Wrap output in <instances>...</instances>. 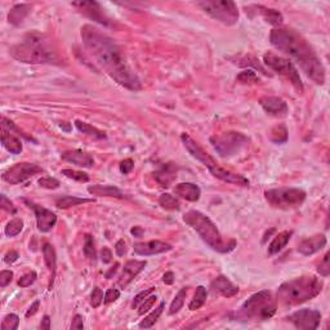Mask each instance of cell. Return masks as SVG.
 Masks as SVG:
<instances>
[{"mask_svg":"<svg viewBox=\"0 0 330 330\" xmlns=\"http://www.w3.org/2000/svg\"><path fill=\"white\" fill-rule=\"evenodd\" d=\"M253 7L262 14V16H263V18L266 19L267 22L270 23V25L276 26V28L283 25L284 17L279 11H276V9L266 8V7L263 6H253Z\"/></svg>","mask_w":330,"mask_h":330,"instance_id":"f1b7e54d","label":"cell"},{"mask_svg":"<svg viewBox=\"0 0 330 330\" xmlns=\"http://www.w3.org/2000/svg\"><path fill=\"white\" fill-rule=\"evenodd\" d=\"M263 64L266 65L268 69L272 70V71L278 72L279 75H281V76L290 80V82H292L293 86H294L295 88L302 93L303 92L302 79H300L298 70L295 69V66L290 62V61L286 60V58L284 57H280V56L275 54V53L267 52L264 53L263 56Z\"/></svg>","mask_w":330,"mask_h":330,"instance_id":"8fae6325","label":"cell"},{"mask_svg":"<svg viewBox=\"0 0 330 330\" xmlns=\"http://www.w3.org/2000/svg\"><path fill=\"white\" fill-rule=\"evenodd\" d=\"M35 280H36V272L35 271H31V272L25 273L22 278L19 279L18 286H21V288H28V286H30L31 284L35 283Z\"/></svg>","mask_w":330,"mask_h":330,"instance_id":"c3c4849f","label":"cell"},{"mask_svg":"<svg viewBox=\"0 0 330 330\" xmlns=\"http://www.w3.org/2000/svg\"><path fill=\"white\" fill-rule=\"evenodd\" d=\"M82 44L97 64L115 80L119 86L129 91H141L142 84L128 65L124 53L111 36L93 25H84L80 30Z\"/></svg>","mask_w":330,"mask_h":330,"instance_id":"6da1fadb","label":"cell"},{"mask_svg":"<svg viewBox=\"0 0 330 330\" xmlns=\"http://www.w3.org/2000/svg\"><path fill=\"white\" fill-rule=\"evenodd\" d=\"M119 297H120V292H119L118 289L111 288L106 292L105 298H103V302H105L106 305H108V303H113L115 302L116 299H119Z\"/></svg>","mask_w":330,"mask_h":330,"instance_id":"816d5d0a","label":"cell"},{"mask_svg":"<svg viewBox=\"0 0 330 330\" xmlns=\"http://www.w3.org/2000/svg\"><path fill=\"white\" fill-rule=\"evenodd\" d=\"M38 184L43 188H48V190H56L60 187V181L52 177H41L38 181Z\"/></svg>","mask_w":330,"mask_h":330,"instance_id":"ee69618b","label":"cell"},{"mask_svg":"<svg viewBox=\"0 0 330 330\" xmlns=\"http://www.w3.org/2000/svg\"><path fill=\"white\" fill-rule=\"evenodd\" d=\"M181 140L182 143H183L184 149L190 152L191 156L198 160V161H200L205 168H208V171H209L210 173H212V176H214L215 178L221 179V181L226 182V183L236 184V186H240V187H248V186H249V179L245 178L244 176H240V174L234 173V172L231 171H227L226 168L221 167V165L218 164L195 140H193L190 135L183 133V134L181 135Z\"/></svg>","mask_w":330,"mask_h":330,"instance_id":"8992f818","label":"cell"},{"mask_svg":"<svg viewBox=\"0 0 330 330\" xmlns=\"http://www.w3.org/2000/svg\"><path fill=\"white\" fill-rule=\"evenodd\" d=\"M22 230H23L22 219H19V218H14V219H12L11 222H8L6 230H4V232H6V235L8 237H14V236H17L19 232L22 231Z\"/></svg>","mask_w":330,"mask_h":330,"instance_id":"74e56055","label":"cell"},{"mask_svg":"<svg viewBox=\"0 0 330 330\" xmlns=\"http://www.w3.org/2000/svg\"><path fill=\"white\" fill-rule=\"evenodd\" d=\"M103 302V292L99 288H94L91 294V306L93 308H98Z\"/></svg>","mask_w":330,"mask_h":330,"instance_id":"7dc6e473","label":"cell"},{"mask_svg":"<svg viewBox=\"0 0 330 330\" xmlns=\"http://www.w3.org/2000/svg\"><path fill=\"white\" fill-rule=\"evenodd\" d=\"M115 252L119 257H123L124 254L127 253V245H125V241L123 239H120L115 244Z\"/></svg>","mask_w":330,"mask_h":330,"instance_id":"9f6ffc18","label":"cell"},{"mask_svg":"<svg viewBox=\"0 0 330 330\" xmlns=\"http://www.w3.org/2000/svg\"><path fill=\"white\" fill-rule=\"evenodd\" d=\"M75 127H76V129L79 130L80 133L88 135V137L94 138V140H105V138L107 137L105 132L97 129V128L92 127L91 124L84 123V121L81 120H75Z\"/></svg>","mask_w":330,"mask_h":330,"instance_id":"4dcf8cb0","label":"cell"},{"mask_svg":"<svg viewBox=\"0 0 330 330\" xmlns=\"http://www.w3.org/2000/svg\"><path fill=\"white\" fill-rule=\"evenodd\" d=\"M25 203L30 206L31 209L34 210L36 217V225H38L39 231L41 232H49L52 231V229L57 223V215L52 212V210L47 209L44 206L38 205L35 203L25 200Z\"/></svg>","mask_w":330,"mask_h":330,"instance_id":"9a60e30c","label":"cell"},{"mask_svg":"<svg viewBox=\"0 0 330 330\" xmlns=\"http://www.w3.org/2000/svg\"><path fill=\"white\" fill-rule=\"evenodd\" d=\"M19 317L16 314H9L2 321V330H16L18 329Z\"/></svg>","mask_w":330,"mask_h":330,"instance_id":"b9f144b4","label":"cell"},{"mask_svg":"<svg viewBox=\"0 0 330 330\" xmlns=\"http://www.w3.org/2000/svg\"><path fill=\"white\" fill-rule=\"evenodd\" d=\"M278 302L273 299L270 290H261L248 298L239 311L236 320L239 321H264L276 314Z\"/></svg>","mask_w":330,"mask_h":330,"instance_id":"52a82bcc","label":"cell"},{"mask_svg":"<svg viewBox=\"0 0 330 330\" xmlns=\"http://www.w3.org/2000/svg\"><path fill=\"white\" fill-rule=\"evenodd\" d=\"M119 267H120V264H119V263H115V264H114V266H113V267H111L110 270H108V271H107V272H106V273H105L106 279H113V276H114V275H115V273H116V271H118V268H119Z\"/></svg>","mask_w":330,"mask_h":330,"instance_id":"be15d7a7","label":"cell"},{"mask_svg":"<svg viewBox=\"0 0 330 330\" xmlns=\"http://www.w3.org/2000/svg\"><path fill=\"white\" fill-rule=\"evenodd\" d=\"M259 105L262 106L264 111L268 115L275 116V118H284L288 114V105L284 99L280 97L266 96L259 99Z\"/></svg>","mask_w":330,"mask_h":330,"instance_id":"e0dca14e","label":"cell"},{"mask_svg":"<svg viewBox=\"0 0 330 330\" xmlns=\"http://www.w3.org/2000/svg\"><path fill=\"white\" fill-rule=\"evenodd\" d=\"M302 71L307 75L311 80H314L319 86H324L325 84V69L322 66L321 61L319 57L314 58V60L305 62V64L299 65Z\"/></svg>","mask_w":330,"mask_h":330,"instance_id":"d6986e66","label":"cell"},{"mask_svg":"<svg viewBox=\"0 0 330 330\" xmlns=\"http://www.w3.org/2000/svg\"><path fill=\"white\" fill-rule=\"evenodd\" d=\"M288 320L294 325L297 329L300 330H315L320 326L321 322V314L317 310L311 308H303L299 311H295L288 317Z\"/></svg>","mask_w":330,"mask_h":330,"instance_id":"4fadbf2b","label":"cell"},{"mask_svg":"<svg viewBox=\"0 0 330 330\" xmlns=\"http://www.w3.org/2000/svg\"><path fill=\"white\" fill-rule=\"evenodd\" d=\"M11 56L14 60L30 65L57 64V52L48 44L47 36L40 33H29L21 44L11 48Z\"/></svg>","mask_w":330,"mask_h":330,"instance_id":"7a4b0ae2","label":"cell"},{"mask_svg":"<svg viewBox=\"0 0 330 330\" xmlns=\"http://www.w3.org/2000/svg\"><path fill=\"white\" fill-rule=\"evenodd\" d=\"M186 295H187V289L182 288L177 295L174 297L173 302H172L171 307H169V315H174L183 307L184 305V299H186Z\"/></svg>","mask_w":330,"mask_h":330,"instance_id":"d590c367","label":"cell"},{"mask_svg":"<svg viewBox=\"0 0 330 330\" xmlns=\"http://www.w3.org/2000/svg\"><path fill=\"white\" fill-rule=\"evenodd\" d=\"M270 138L272 142L278 143V145L285 143L288 141V130L284 125H278V127L272 128L270 133Z\"/></svg>","mask_w":330,"mask_h":330,"instance_id":"8d00e7d4","label":"cell"},{"mask_svg":"<svg viewBox=\"0 0 330 330\" xmlns=\"http://www.w3.org/2000/svg\"><path fill=\"white\" fill-rule=\"evenodd\" d=\"M18 258H19V256L16 251H9L8 253L4 256V262H6L7 264H12V263H14V262H16Z\"/></svg>","mask_w":330,"mask_h":330,"instance_id":"6f0895ef","label":"cell"},{"mask_svg":"<svg viewBox=\"0 0 330 330\" xmlns=\"http://www.w3.org/2000/svg\"><path fill=\"white\" fill-rule=\"evenodd\" d=\"M12 279H13V272L9 270H4L0 272V286L2 288H6L7 285L12 283Z\"/></svg>","mask_w":330,"mask_h":330,"instance_id":"f5cc1de1","label":"cell"},{"mask_svg":"<svg viewBox=\"0 0 330 330\" xmlns=\"http://www.w3.org/2000/svg\"><path fill=\"white\" fill-rule=\"evenodd\" d=\"M82 316L81 315H75V317L72 319V322H71V326H70V329H75V330H80L84 327V321H82Z\"/></svg>","mask_w":330,"mask_h":330,"instance_id":"11a10c76","label":"cell"},{"mask_svg":"<svg viewBox=\"0 0 330 330\" xmlns=\"http://www.w3.org/2000/svg\"><path fill=\"white\" fill-rule=\"evenodd\" d=\"M206 298H208V292L204 286H198L196 288L195 295H194L193 300L188 305V308L191 311H195V310H199V308L203 307L206 302Z\"/></svg>","mask_w":330,"mask_h":330,"instance_id":"d6a6232c","label":"cell"},{"mask_svg":"<svg viewBox=\"0 0 330 330\" xmlns=\"http://www.w3.org/2000/svg\"><path fill=\"white\" fill-rule=\"evenodd\" d=\"M84 254L91 262H96L97 252L94 246V239L92 235H86V241H84Z\"/></svg>","mask_w":330,"mask_h":330,"instance_id":"f35d334b","label":"cell"},{"mask_svg":"<svg viewBox=\"0 0 330 330\" xmlns=\"http://www.w3.org/2000/svg\"><path fill=\"white\" fill-rule=\"evenodd\" d=\"M0 206H2V209H4L8 213H12V214H14L17 212L16 206L13 205V203L11 200H8V198L6 195H0Z\"/></svg>","mask_w":330,"mask_h":330,"instance_id":"f907efd6","label":"cell"},{"mask_svg":"<svg viewBox=\"0 0 330 330\" xmlns=\"http://www.w3.org/2000/svg\"><path fill=\"white\" fill-rule=\"evenodd\" d=\"M157 297L156 295H151V297H147L146 299L143 300L142 303H141L140 306H138V315H145L146 312H149L150 310L152 308V306H154V303L156 302Z\"/></svg>","mask_w":330,"mask_h":330,"instance_id":"f6af8a7d","label":"cell"},{"mask_svg":"<svg viewBox=\"0 0 330 330\" xmlns=\"http://www.w3.org/2000/svg\"><path fill=\"white\" fill-rule=\"evenodd\" d=\"M119 168H120V172L123 174H129L133 171V168H134V161L132 159L123 160L120 162V165H119Z\"/></svg>","mask_w":330,"mask_h":330,"instance_id":"db71d44e","label":"cell"},{"mask_svg":"<svg viewBox=\"0 0 330 330\" xmlns=\"http://www.w3.org/2000/svg\"><path fill=\"white\" fill-rule=\"evenodd\" d=\"M196 6L226 26H232L239 21V9L231 0H204Z\"/></svg>","mask_w":330,"mask_h":330,"instance_id":"ba28073f","label":"cell"},{"mask_svg":"<svg viewBox=\"0 0 330 330\" xmlns=\"http://www.w3.org/2000/svg\"><path fill=\"white\" fill-rule=\"evenodd\" d=\"M61 159L64 161L77 165L80 168H92L94 165V159L92 157V155L82 151V150H67V151L62 152Z\"/></svg>","mask_w":330,"mask_h":330,"instance_id":"ac0fdd59","label":"cell"},{"mask_svg":"<svg viewBox=\"0 0 330 330\" xmlns=\"http://www.w3.org/2000/svg\"><path fill=\"white\" fill-rule=\"evenodd\" d=\"M236 80L239 82H241V84H257V82H259L258 75H257L253 70L249 69L240 72V74L237 75Z\"/></svg>","mask_w":330,"mask_h":330,"instance_id":"ab89813d","label":"cell"},{"mask_svg":"<svg viewBox=\"0 0 330 330\" xmlns=\"http://www.w3.org/2000/svg\"><path fill=\"white\" fill-rule=\"evenodd\" d=\"M39 306H40V300H35V302H34L33 305L30 306V308H29V311L26 312V317L34 316V315H35L36 312H38Z\"/></svg>","mask_w":330,"mask_h":330,"instance_id":"91938a15","label":"cell"},{"mask_svg":"<svg viewBox=\"0 0 330 330\" xmlns=\"http://www.w3.org/2000/svg\"><path fill=\"white\" fill-rule=\"evenodd\" d=\"M88 193L92 194L93 196H99V198H116V199H124L125 195L119 190L116 186H102V184H94V186H89Z\"/></svg>","mask_w":330,"mask_h":330,"instance_id":"484cf974","label":"cell"},{"mask_svg":"<svg viewBox=\"0 0 330 330\" xmlns=\"http://www.w3.org/2000/svg\"><path fill=\"white\" fill-rule=\"evenodd\" d=\"M172 249H173V248H172L171 244L164 241H159V240H151V241L146 242H135V244L133 245L134 253L143 257L167 253V252H171Z\"/></svg>","mask_w":330,"mask_h":330,"instance_id":"2e32d148","label":"cell"},{"mask_svg":"<svg viewBox=\"0 0 330 330\" xmlns=\"http://www.w3.org/2000/svg\"><path fill=\"white\" fill-rule=\"evenodd\" d=\"M213 147L222 157H231L241 152L248 146L249 140L239 132H226L210 138Z\"/></svg>","mask_w":330,"mask_h":330,"instance_id":"30bf717a","label":"cell"},{"mask_svg":"<svg viewBox=\"0 0 330 330\" xmlns=\"http://www.w3.org/2000/svg\"><path fill=\"white\" fill-rule=\"evenodd\" d=\"M317 272L322 276V278H327L330 273V266H329V253L325 254L322 262H320V266L317 268Z\"/></svg>","mask_w":330,"mask_h":330,"instance_id":"681fc988","label":"cell"},{"mask_svg":"<svg viewBox=\"0 0 330 330\" xmlns=\"http://www.w3.org/2000/svg\"><path fill=\"white\" fill-rule=\"evenodd\" d=\"M177 172H178V167L173 162L162 164L157 171L154 172V178L161 187L168 188L177 178Z\"/></svg>","mask_w":330,"mask_h":330,"instance_id":"ffe728a7","label":"cell"},{"mask_svg":"<svg viewBox=\"0 0 330 330\" xmlns=\"http://www.w3.org/2000/svg\"><path fill=\"white\" fill-rule=\"evenodd\" d=\"M43 256H44V262L47 264L48 270L50 271L49 289H52L53 281H54L56 278V271H57V256H56L54 246L49 242H45L43 245Z\"/></svg>","mask_w":330,"mask_h":330,"instance_id":"d4e9b609","label":"cell"},{"mask_svg":"<svg viewBox=\"0 0 330 330\" xmlns=\"http://www.w3.org/2000/svg\"><path fill=\"white\" fill-rule=\"evenodd\" d=\"M267 203L278 209H292L302 205L306 200V193L300 188L280 187L267 190L264 193Z\"/></svg>","mask_w":330,"mask_h":330,"instance_id":"9c48e42d","label":"cell"},{"mask_svg":"<svg viewBox=\"0 0 330 330\" xmlns=\"http://www.w3.org/2000/svg\"><path fill=\"white\" fill-rule=\"evenodd\" d=\"M174 194L179 198L184 199L187 201H198L201 196V190L198 184L195 183H188V182H184V183H178L174 187Z\"/></svg>","mask_w":330,"mask_h":330,"instance_id":"cb8c5ba5","label":"cell"},{"mask_svg":"<svg viewBox=\"0 0 330 330\" xmlns=\"http://www.w3.org/2000/svg\"><path fill=\"white\" fill-rule=\"evenodd\" d=\"M146 261H128L127 263L124 264L123 273H121L120 278H119V285H120L121 288H125L128 284H130L134 280L135 276L146 267Z\"/></svg>","mask_w":330,"mask_h":330,"instance_id":"44dd1931","label":"cell"},{"mask_svg":"<svg viewBox=\"0 0 330 330\" xmlns=\"http://www.w3.org/2000/svg\"><path fill=\"white\" fill-rule=\"evenodd\" d=\"M212 290L214 293H218L222 297L226 298H231L235 297V295L239 293V286L235 285L229 278H226V276L219 275L212 281V285H210Z\"/></svg>","mask_w":330,"mask_h":330,"instance_id":"7402d4cb","label":"cell"},{"mask_svg":"<svg viewBox=\"0 0 330 330\" xmlns=\"http://www.w3.org/2000/svg\"><path fill=\"white\" fill-rule=\"evenodd\" d=\"M325 245H326V237L324 235H315L300 241L298 245V252L303 256H312L321 251Z\"/></svg>","mask_w":330,"mask_h":330,"instance_id":"603a6c76","label":"cell"},{"mask_svg":"<svg viewBox=\"0 0 330 330\" xmlns=\"http://www.w3.org/2000/svg\"><path fill=\"white\" fill-rule=\"evenodd\" d=\"M2 143L6 147V150H8L11 154H21L22 152V142L19 141L18 137L9 132L6 128H2Z\"/></svg>","mask_w":330,"mask_h":330,"instance_id":"4316f807","label":"cell"},{"mask_svg":"<svg viewBox=\"0 0 330 330\" xmlns=\"http://www.w3.org/2000/svg\"><path fill=\"white\" fill-rule=\"evenodd\" d=\"M40 329H44V330L50 329V317L48 316V315H45V316L43 317V320H41Z\"/></svg>","mask_w":330,"mask_h":330,"instance_id":"6125c7cd","label":"cell"},{"mask_svg":"<svg viewBox=\"0 0 330 330\" xmlns=\"http://www.w3.org/2000/svg\"><path fill=\"white\" fill-rule=\"evenodd\" d=\"M101 259L103 263H110L111 261H113V253H111V251L108 249V248H103L101 252Z\"/></svg>","mask_w":330,"mask_h":330,"instance_id":"680465c9","label":"cell"},{"mask_svg":"<svg viewBox=\"0 0 330 330\" xmlns=\"http://www.w3.org/2000/svg\"><path fill=\"white\" fill-rule=\"evenodd\" d=\"M130 234H132L134 237H141L143 234V230L141 229V227H133V229L130 230Z\"/></svg>","mask_w":330,"mask_h":330,"instance_id":"e7e4bbea","label":"cell"},{"mask_svg":"<svg viewBox=\"0 0 330 330\" xmlns=\"http://www.w3.org/2000/svg\"><path fill=\"white\" fill-rule=\"evenodd\" d=\"M30 9V4H17V6H14L8 14L9 23H12L14 26L21 25L23 22V19L28 17Z\"/></svg>","mask_w":330,"mask_h":330,"instance_id":"83f0119b","label":"cell"},{"mask_svg":"<svg viewBox=\"0 0 330 330\" xmlns=\"http://www.w3.org/2000/svg\"><path fill=\"white\" fill-rule=\"evenodd\" d=\"M38 173H43V169L33 162H18L7 169L3 173V179L9 184H18L28 181Z\"/></svg>","mask_w":330,"mask_h":330,"instance_id":"7c38bea8","label":"cell"},{"mask_svg":"<svg viewBox=\"0 0 330 330\" xmlns=\"http://www.w3.org/2000/svg\"><path fill=\"white\" fill-rule=\"evenodd\" d=\"M159 204L165 210H171V212H177L181 208L178 199H176L171 194H162V195H160Z\"/></svg>","mask_w":330,"mask_h":330,"instance_id":"836d02e7","label":"cell"},{"mask_svg":"<svg viewBox=\"0 0 330 330\" xmlns=\"http://www.w3.org/2000/svg\"><path fill=\"white\" fill-rule=\"evenodd\" d=\"M322 290V281L316 276H302L281 284L278 300L285 307L300 305L317 297Z\"/></svg>","mask_w":330,"mask_h":330,"instance_id":"3957f363","label":"cell"},{"mask_svg":"<svg viewBox=\"0 0 330 330\" xmlns=\"http://www.w3.org/2000/svg\"><path fill=\"white\" fill-rule=\"evenodd\" d=\"M60 127H61V129L66 130V132H70V130H71V125H70L69 123H61Z\"/></svg>","mask_w":330,"mask_h":330,"instance_id":"03108f58","label":"cell"},{"mask_svg":"<svg viewBox=\"0 0 330 330\" xmlns=\"http://www.w3.org/2000/svg\"><path fill=\"white\" fill-rule=\"evenodd\" d=\"M165 307V303L161 302L159 305V307H156L154 310V311L151 312V314L149 315V316L145 317V320H142V321L140 322V327H145V329H150V327L152 326V325L155 324V322L157 321V319L160 317V315L162 314V310H164Z\"/></svg>","mask_w":330,"mask_h":330,"instance_id":"e575fe53","label":"cell"},{"mask_svg":"<svg viewBox=\"0 0 330 330\" xmlns=\"http://www.w3.org/2000/svg\"><path fill=\"white\" fill-rule=\"evenodd\" d=\"M93 201L94 199H82L77 198V196L66 195L56 200V206H57L58 209H69L71 206H76L84 203H93Z\"/></svg>","mask_w":330,"mask_h":330,"instance_id":"1f68e13d","label":"cell"},{"mask_svg":"<svg viewBox=\"0 0 330 330\" xmlns=\"http://www.w3.org/2000/svg\"><path fill=\"white\" fill-rule=\"evenodd\" d=\"M154 292H155V288H150V289H146V290H143V292L138 293V294L133 298V302H132L133 310H135V308H137L138 306L143 302V300L146 299V298L149 297L150 294H152Z\"/></svg>","mask_w":330,"mask_h":330,"instance_id":"bcb514c9","label":"cell"},{"mask_svg":"<svg viewBox=\"0 0 330 330\" xmlns=\"http://www.w3.org/2000/svg\"><path fill=\"white\" fill-rule=\"evenodd\" d=\"M61 173L64 174L65 177H67V178L74 179V181H77V182H88L89 179H91L87 173H84V172L74 171V169H64Z\"/></svg>","mask_w":330,"mask_h":330,"instance_id":"7bdbcfd3","label":"cell"},{"mask_svg":"<svg viewBox=\"0 0 330 330\" xmlns=\"http://www.w3.org/2000/svg\"><path fill=\"white\" fill-rule=\"evenodd\" d=\"M2 128H6V129H8L11 133H13V132L18 133V135H21V137H23V138H25V140L33 141V142H36V141L34 140L33 137H30V135H28V134H26V133H23L22 130L19 129V128L16 127V124H14L13 121L8 120V119H7V118L2 119Z\"/></svg>","mask_w":330,"mask_h":330,"instance_id":"60d3db41","label":"cell"},{"mask_svg":"<svg viewBox=\"0 0 330 330\" xmlns=\"http://www.w3.org/2000/svg\"><path fill=\"white\" fill-rule=\"evenodd\" d=\"M292 231H283L276 235L272 241H271V244L268 245V254L273 256V254H278L279 252L283 251L289 242V240H290V237H292Z\"/></svg>","mask_w":330,"mask_h":330,"instance_id":"f546056e","label":"cell"},{"mask_svg":"<svg viewBox=\"0 0 330 330\" xmlns=\"http://www.w3.org/2000/svg\"><path fill=\"white\" fill-rule=\"evenodd\" d=\"M71 6L74 8H76V11H79L80 13L84 14L88 18L93 19L96 22L101 23V25L110 26V19L106 17V14L103 13V9H102V7L97 2H93V0H89V2L81 0V2H74V3H71Z\"/></svg>","mask_w":330,"mask_h":330,"instance_id":"5bb4252c","label":"cell"},{"mask_svg":"<svg viewBox=\"0 0 330 330\" xmlns=\"http://www.w3.org/2000/svg\"><path fill=\"white\" fill-rule=\"evenodd\" d=\"M270 41L276 49L297 60L299 65L317 57L311 45L308 44V41L293 29H273L270 34Z\"/></svg>","mask_w":330,"mask_h":330,"instance_id":"5b68a950","label":"cell"},{"mask_svg":"<svg viewBox=\"0 0 330 330\" xmlns=\"http://www.w3.org/2000/svg\"><path fill=\"white\" fill-rule=\"evenodd\" d=\"M162 281L167 285H172L174 283V273L172 271H168V272H165L164 276H162Z\"/></svg>","mask_w":330,"mask_h":330,"instance_id":"94428289","label":"cell"},{"mask_svg":"<svg viewBox=\"0 0 330 330\" xmlns=\"http://www.w3.org/2000/svg\"><path fill=\"white\" fill-rule=\"evenodd\" d=\"M183 221L186 225L193 227L198 232L203 241L206 245H209L213 251L218 252V253H230L236 248L235 240L223 239L219 230L213 223V221L199 210H190V212L184 213Z\"/></svg>","mask_w":330,"mask_h":330,"instance_id":"277c9868","label":"cell"}]
</instances>
